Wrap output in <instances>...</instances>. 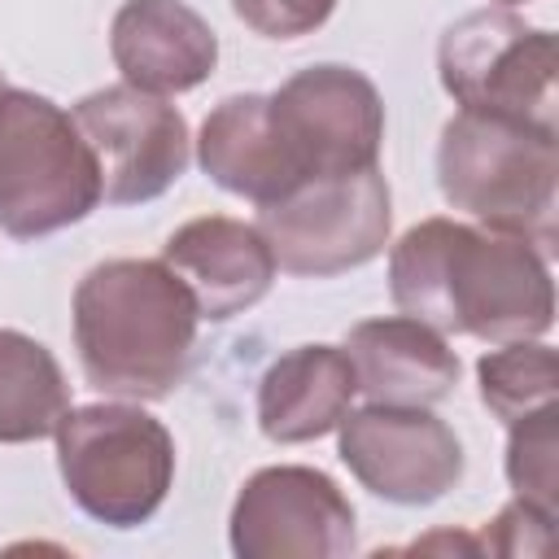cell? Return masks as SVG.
<instances>
[{"instance_id": "cell-1", "label": "cell", "mask_w": 559, "mask_h": 559, "mask_svg": "<svg viewBox=\"0 0 559 559\" xmlns=\"http://www.w3.org/2000/svg\"><path fill=\"white\" fill-rule=\"evenodd\" d=\"M389 293L402 314L493 345L533 341L555 319L546 253L524 236L424 218L389 253Z\"/></svg>"}, {"instance_id": "cell-2", "label": "cell", "mask_w": 559, "mask_h": 559, "mask_svg": "<svg viewBox=\"0 0 559 559\" xmlns=\"http://www.w3.org/2000/svg\"><path fill=\"white\" fill-rule=\"evenodd\" d=\"M188 284L153 258H114L74 288V345L87 380L118 397H166L197 345Z\"/></svg>"}, {"instance_id": "cell-3", "label": "cell", "mask_w": 559, "mask_h": 559, "mask_svg": "<svg viewBox=\"0 0 559 559\" xmlns=\"http://www.w3.org/2000/svg\"><path fill=\"white\" fill-rule=\"evenodd\" d=\"M437 179L445 201L489 231L524 236L542 253L550 249L559 188L555 131L459 109L437 144Z\"/></svg>"}, {"instance_id": "cell-4", "label": "cell", "mask_w": 559, "mask_h": 559, "mask_svg": "<svg viewBox=\"0 0 559 559\" xmlns=\"http://www.w3.org/2000/svg\"><path fill=\"white\" fill-rule=\"evenodd\" d=\"M100 170L74 118L48 96L0 87V231L35 240L87 218Z\"/></svg>"}, {"instance_id": "cell-5", "label": "cell", "mask_w": 559, "mask_h": 559, "mask_svg": "<svg viewBox=\"0 0 559 559\" xmlns=\"http://www.w3.org/2000/svg\"><path fill=\"white\" fill-rule=\"evenodd\" d=\"M57 463L70 498L100 524H144L175 480V441L140 406L100 402L66 411L57 424Z\"/></svg>"}, {"instance_id": "cell-6", "label": "cell", "mask_w": 559, "mask_h": 559, "mask_svg": "<svg viewBox=\"0 0 559 559\" xmlns=\"http://www.w3.org/2000/svg\"><path fill=\"white\" fill-rule=\"evenodd\" d=\"M437 66L459 109L555 131L559 44L550 31L524 26L507 9H480L441 35Z\"/></svg>"}, {"instance_id": "cell-7", "label": "cell", "mask_w": 559, "mask_h": 559, "mask_svg": "<svg viewBox=\"0 0 559 559\" xmlns=\"http://www.w3.org/2000/svg\"><path fill=\"white\" fill-rule=\"evenodd\" d=\"M389 183L380 166H367L306 179L288 197L262 205L253 227L271 245L275 266L293 275H341L389 245Z\"/></svg>"}, {"instance_id": "cell-8", "label": "cell", "mask_w": 559, "mask_h": 559, "mask_svg": "<svg viewBox=\"0 0 559 559\" xmlns=\"http://www.w3.org/2000/svg\"><path fill=\"white\" fill-rule=\"evenodd\" d=\"M266 109L306 179L354 175L380 157L384 105L376 83L349 66L297 70L275 96H266Z\"/></svg>"}, {"instance_id": "cell-9", "label": "cell", "mask_w": 559, "mask_h": 559, "mask_svg": "<svg viewBox=\"0 0 559 559\" xmlns=\"http://www.w3.org/2000/svg\"><path fill=\"white\" fill-rule=\"evenodd\" d=\"M70 118L96 157L100 197L114 205L153 201L188 170V122L153 92L131 83L100 87L83 96Z\"/></svg>"}, {"instance_id": "cell-10", "label": "cell", "mask_w": 559, "mask_h": 559, "mask_svg": "<svg viewBox=\"0 0 559 559\" xmlns=\"http://www.w3.org/2000/svg\"><path fill=\"white\" fill-rule=\"evenodd\" d=\"M240 559H336L354 550V507L314 467H262L231 507Z\"/></svg>"}, {"instance_id": "cell-11", "label": "cell", "mask_w": 559, "mask_h": 559, "mask_svg": "<svg viewBox=\"0 0 559 559\" xmlns=\"http://www.w3.org/2000/svg\"><path fill=\"white\" fill-rule=\"evenodd\" d=\"M341 459L384 502L424 507L437 502L463 476V445L454 428L428 406H362L345 411Z\"/></svg>"}, {"instance_id": "cell-12", "label": "cell", "mask_w": 559, "mask_h": 559, "mask_svg": "<svg viewBox=\"0 0 559 559\" xmlns=\"http://www.w3.org/2000/svg\"><path fill=\"white\" fill-rule=\"evenodd\" d=\"M162 262L188 284L201 319H214V323L262 301L275 280V258L262 231L253 223L223 218V214L183 223L166 240Z\"/></svg>"}, {"instance_id": "cell-13", "label": "cell", "mask_w": 559, "mask_h": 559, "mask_svg": "<svg viewBox=\"0 0 559 559\" xmlns=\"http://www.w3.org/2000/svg\"><path fill=\"white\" fill-rule=\"evenodd\" d=\"M109 52L131 87L170 96L210 79L218 39L183 0H127L109 26Z\"/></svg>"}, {"instance_id": "cell-14", "label": "cell", "mask_w": 559, "mask_h": 559, "mask_svg": "<svg viewBox=\"0 0 559 559\" xmlns=\"http://www.w3.org/2000/svg\"><path fill=\"white\" fill-rule=\"evenodd\" d=\"M345 354L354 362L358 393L380 406H432L459 384V354L437 328L411 314L358 323Z\"/></svg>"}, {"instance_id": "cell-15", "label": "cell", "mask_w": 559, "mask_h": 559, "mask_svg": "<svg viewBox=\"0 0 559 559\" xmlns=\"http://www.w3.org/2000/svg\"><path fill=\"white\" fill-rule=\"evenodd\" d=\"M197 157L218 188H227L253 205H271L306 183L301 166L293 162V153L284 148V140L271 127L266 96H258V92L227 96L210 109V118L201 122Z\"/></svg>"}, {"instance_id": "cell-16", "label": "cell", "mask_w": 559, "mask_h": 559, "mask_svg": "<svg viewBox=\"0 0 559 559\" xmlns=\"http://www.w3.org/2000/svg\"><path fill=\"white\" fill-rule=\"evenodd\" d=\"M358 393L354 362L336 345H297L258 384V424L271 441L297 445L332 432Z\"/></svg>"}, {"instance_id": "cell-17", "label": "cell", "mask_w": 559, "mask_h": 559, "mask_svg": "<svg viewBox=\"0 0 559 559\" xmlns=\"http://www.w3.org/2000/svg\"><path fill=\"white\" fill-rule=\"evenodd\" d=\"M70 411L61 362L26 332L0 328V441L22 445L52 437Z\"/></svg>"}, {"instance_id": "cell-18", "label": "cell", "mask_w": 559, "mask_h": 559, "mask_svg": "<svg viewBox=\"0 0 559 559\" xmlns=\"http://www.w3.org/2000/svg\"><path fill=\"white\" fill-rule=\"evenodd\" d=\"M476 380H480V402L502 419L515 424L542 406L555 402L559 393V362L550 345L537 341H507L502 349L485 354L476 362Z\"/></svg>"}, {"instance_id": "cell-19", "label": "cell", "mask_w": 559, "mask_h": 559, "mask_svg": "<svg viewBox=\"0 0 559 559\" xmlns=\"http://www.w3.org/2000/svg\"><path fill=\"white\" fill-rule=\"evenodd\" d=\"M507 480H511L515 498H524L550 515L559 511V406L555 402L511 424Z\"/></svg>"}, {"instance_id": "cell-20", "label": "cell", "mask_w": 559, "mask_h": 559, "mask_svg": "<svg viewBox=\"0 0 559 559\" xmlns=\"http://www.w3.org/2000/svg\"><path fill=\"white\" fill-rule=\"evenodd\" d=\"M476 546L489 555H550L555 550V515L515 498L493 515V524L485 528V537Z\"/></svg>"}, {"instance_id": "cell-21", "label": "cell", "mask_w": 559, "mask_h": 559, "mask_svg": "<svg viewBox=\"0 0 559 559\" xmlns=\"http://www.w3.org/2000/svg\"><path fill=\"white\" fill-rule=\"evenodd\" d=\"M231 9L249 31L266 39H297L319 31L332 17L336 0H231Z\"/></svg>"}, {"instance_id": "cell-22", "label": "cell", "mask_w": 559, "mask_h": 559, "mask_svg": "<svg viewBox=\"0 0 559 559\" xmlns=\"http://www.w3.org/2000/svg\"><path fill=\"white\" fill-rule=\"evenodd\" d=\"M498 4H520V0H498Z\"/></svg>"}, {"instance_id": "cell-23", "label": "cell", "mask_w": 559, "mask_h": 559, "mask_svg": "<svg viewBox=\"0 0 559 559\" xmlns=\"http://www.w3.org/2000/svg\"><path fill=\"white\" fill-rule=\"evenodd\" d=\"M0 87H4V79H0Z\"/></svg>"}]
</instances>
